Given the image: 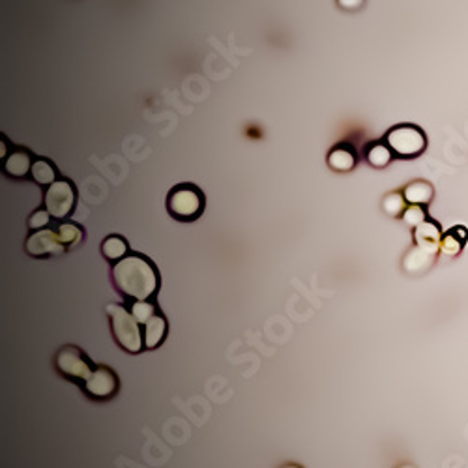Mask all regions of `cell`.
Instances as JSON below:
<instances>
[{
	"mask_svg": "<svg viewBox=\"0 0 468 468\" xmlns=\"http://www.w3.org/2000/svg\"><path fill=\"white\" fill-rule=\"evenodd\" d=\"M112 281L118 292L131 301L150 300L160 289V273L154 262L141 253H129L112 266Z\"/></svg>",
	"mask_w": 468,
	"mask_h": 468,
	"instance_id": "6da1fadb",
	"label": "cell"
},
{
	"mask_svg": "<svg viewBox=\"0 0 468 468\" xmlns=\"http://www.w3.org/2000/svg\"><path fill=\"white\" fill-rule=\"evenodd\" d=\"M107 317L111 323L112 337L122 351L129 352V354H139L145 349V332H143L139 320L134 317L131 309L120 306V304H109Z\"/></svg>",
	"mask_w": 468,
	"mask_h": 468,
	"instance_id": "7a4b0ae2",
	"label": "cell"
},
{
	"mask_svg": "<svg viewBox=\"0 0 468 468\" xmlns=\"http://www.w3.org/2000/svg\"><path fill=\"white\" fill-rule=\"evenodd\" d=\"M167 212L176 221H182V223L195 221L204 212V195H202V191L193 184L174 186L167 195Z\"/></svg>",
	"mask_w": 468,
	"mask_h": 468,
	"instance_id": "3957f363",
	"label": "cell"
},
{
	"mask_svg": "<svg viewBox=\"0 0 468 468\" xmlns=\"http://www.w3.org/2000/svg\"><path fill=\"white\" fill-rule=\"evenodd\" d=\"M131 313L134 317L139 320L145 332V349H157L162 345L165 337H167V318L163 317V313L157 309L156 304L150 300L145 301H134L131 304Z\"/></svg>",
	"mask_w": 468,
	"mask_h": 468,
	"instance_id": "277c9868",
	"label": "cell"
},
{
	"mask_svg": "<svg viewBox=\"0 0 468 468\" xmlns=\"http://www.w3.org/2000/svg\"><path fill=\"white\" fill-rule=\"evenodd\" d=\"M386 145L390 146V150L397 157L410 160V157H418L425 150L427 139H425V134L418 126L399 124L386 134Z\"/></svg>",
	"mask_w": 468,
	"mask_h": 468,
	"instance_id": "5b68a950",
	"label": "cell"
},
{
	"mask_svg": "<svg viewBox=\"0 0 468 468\" xmlns=\"http://www.w3.org/2000/svg\"><path fill=\"white\" fill-rule=\"evenodd\" d=\"M55 365L62 377H66L72 382H79L81 386L90 379V375L94 373L96 369L86 354L73 345L62 346L60 351L56 352Z\"/></svg>",
	"mask_w": 468,
	"mask_h": 468,
	"instance_id": "8992f818",
	"label": "cell"
},
{
	"mask_svg": "<svg viewBox=\"0 0 468 468\" xmlns=\"http://www.w3.org/2000/svg\"><path fill=\"white\" fill-rule=\"evenodd\" d=\"M75 202H77V190L72 180L58 178L55 184L47 186L44 204L53 219H58V221L66 219L73 212Z\"/></svg>",
	"mask_w": 468,
	"mask_h": 468,
	"instance_id": "52a82bcc",
	"label": "cell"
},
{
	"mask_svg": "<svg viewBox=\"0 0 468 468\" xmlns=\"http://www.w3.org/2000/svg\"><path fill=\"white\" fill-rule=\"evenodd\" d=\"M84 391L96 401H107L117 396L118 391V377L112 369L105 365H98L90 379L83 384Z\"/></svg>",
	"mask_w": 468,
	"mask_h": 468,
	"instance_id": "ba28073f",
	"label": "cell"
},
{
	"mask_svg": "<svg viewBox=\"0 0 468 468\" xmlns=\"http://www.w3.org/2000/svg\"><path fill=\"white\" fill-rule=\"evenodd\" d=\"M27 253L30 256L41 259V256H53L60 255L66 251V245L62 244L60 236L56 233V229H39L34 230L27 238Z\"/></svg>",
	"mask_w": 468,
	"mask_h": 468,
	"instance_id": "9c48e42d",
	"label": "cell"
},
{
	"mask_svg": "<svg viewBox=\"0 0 468 468\" xmlns=\"http://www.w3.org/2000/svg\"><path fill=\"white\" fill-rule=\"evenodd\" d=\"M436 259L435 251L424 249L420 245H414L412 249L408 251L407 256L403 259V268L408 273H424L425 270H429L433 266V262Z\"/></svg>",
	"mask_w": 468,
	"mask_h": 468,
	"instance_id": "30bf717a",
	"label": "cell"
},
{
	"mask_svg": "<svg viewBox=\"0 0 468 468\" xmlns=\"http://www.w3.org/2000/svg\"><path fill=\"white\" fill-rule=\"evenodd\" d=\"M414 240H416V245H420V247L438 253V251H441L442 240L441 227H438L435 221L425 219L424 223L418 225V227L414 229Z\"/></svg>",
	"mask_w": 468,
	"mask_h": 468,
	"instance_id": "8fae6325",
	"label": "cell"
},
{
	"mask_svg": "<svg viewBox=\"0 0 468 468\" xmlns=\"http://www.w3.org/2000/svg\"><path fill=\"white\" fill-rule=\"evenodd\" d=\"M32 156L27 150L11 152L10 156L4 160V173L11 178H22L32 171Z\"/></svg>",
	"mask_w": 468,
	"mask_h": 468,
	"instance_id": "7c38bea8",
	"label": "cell"
},
{
	"mask_svg": "<svg viewBox=\"0 0 468 468\" xmlns=\"http://www.w3.org/2000/svg\"><path fill=\"white\" fill-rule=\"evenodd\" d=\"M328 165L337 173H349L356 165V156L349 146H335L328 154Z\"/></svg>",
	"mask_w": 468,
	"mask_h": 468,
	"instance_id": "4fadbf2b",
	"label": "cell"
},
{
	"mask_svg": "<svg viewBox=\"0 0 468 468\" xmlns=\"http://www.w3.org/2000/svg\"><path fill=\"white\" fill-rule=\"evenodd\" d=\"M467 238H468V230L464 229V227H453V229H450L444 236H442L441 251L448 256L459 255L461 249H463Z\"/></svg>",
	"mask_w": 468,
	"mask_h": 468,
	"instance_id": "5bb4252c",
	"label": "cell"
},
{
	"mask_svg": "<svg viewBox=\"0 0 468 468\" xmlns=\"http://www.w3.org/2000/svg\"><path fill=\"white\" fill-rule=\"evenodd\" d=\"M403 195H405L408 204H420L422 207V204H427L433 199V186L422 182V180H416V182H410L405 188Z\"/></svg>",
	"mask_w": 468,
	"mask_h": 468,
	"instance_id": "9a60e30c",
	"label": "cell"
},
{
	"mask_svg": "<svg viewBox=\"0 0 468 468\" xmlns=\"http://www.w3.org/2000/svg\"><path fill=\"white\" fill-rule=\"evenodd\" d=\"M101 253H103V256H105L107 261L111 262L122 261L124 256L129 255L128 242H126L122 236H118V234H111V236H107V238L103 240V244H101Z\"/></svg>",
	"mask_w": 468,
	"mask_h": 468,
	"instance_id": "2e32d148",
	"label": "cell"
},
{
	"mask_svg": "<svg viewBox=\"0 0 468 468\" xmlns=\"http://www.w3.org/2000/svg\"><path fill=\"white\" fill-rule=\"evenodd\" d=\"M30 176L36 184L39 186H51L55 184L56 180V169L55 165L49 162V160H44V157H38L34 160L32 163V171H30Z\"/></svg>",
	"mask_w": 468,
	"mask_h": 468,
	"instance_id": "e0dca14e",
	"label": "cell"
},
{
	"mask_svg": "<svg viewBox=\"0 0 468 468\" xmlns=\"http://www.w3.org/2000/svg\"><path fill=\"white\" fill-rule=\"evenodd\" d=\"M391 156H394V152L390 150V146L382 145V143H375L365 152V157L373 167H386L391 162Z\"/></svg>",
	"mask_w": 468,
	"mask_h": 468,
	"instance_id": "ac0fdd59",
	"label": "cell"
},
{
	"mask_svg": "<svg viewBox=\"0 0 468 468\" xmlns=\"http://www.w3.org/2000/svg\"><path fill=\"white\" fill-rule=\"evenodd\" d=\"M56 233L60 236L62 244L66 245V249L77 245L81 240H83V230L79 229L75 223H60L56 227Z\"/></svg>",
	"mask_w": 468,
	"mask_h": 468,
	"instance_id": "d6986e66",
	"label": "cell"
},
{
	"mask_svg": "<svg viewBox=\"0 0 468 468\" xmlns=\"http://www.w3.org/2000/svg\"><path fill=\"white\" fill-rule=\"evenodd\" d=\"M405 202H407V199H405V195H401V193H390V195L384 197V201H382V208H384L386 214H390V216H401L407 208H405Z\"/></svg>",
	"mask_w": 468,
	"mask_h": 468,
	"instance_id": "ffe728a7",
	"label": "cell"
},
{
	"mask_svg": "<svg viewBox=\"0 0 468 468\" xmlns=\"http://www.w3.org/2000/svg\"><path fill=\"white\" fill-rule=\"evenodd\" d=\"M425 212L424 208L420 207V204H410V207L403 212V221L408 225V227H412L416 229L418 225H422L425 221Z\"/></svg>",
	"mask_w": 468,
	"mask_h": 468,
	"instance_id": "44dd1931",
	"label": "cell"
},
{
	"mask_svg": "<svg viewBox=\"0 0 468 468\" xmlns=\"http://www.w3.org/2000/svg\"><path fill=\"white\" fill-rule=\"evenodd\" d=\"M49 221H51V214L47 212V210H36V212L30 216V219H28V227L34 230L45 229V227L49 225Z\"/></svg>",
	"mask_w": 468,
	"mask_h": 468,
	"instance_id": "7402d4cb",
	"label": "cell"
},
{
	"mask_svg": "<svg viewBox=\"0 0 468 468\" xmlns=\"http://www.w3.org/2000/svg\"><path fill=\"white\" fill-rule=\"evenodd\" d=\"M337 2H339L341 8H345V10H358V8L363 4V0H337Z\"/></svg>",
	"mask_w": 468,
	"mask_h": 468,
	"instance_id": "603a6c76",
	"label": "cell"
},
{
	"mask_svg": "<svg viewBox=\"0 0 468 468\" xmlns=\"http://www.w3.org/2000/svg\"><path fill=\"white\" fill-rule=\"evenodd\" d=\"M283 468H300V467H296V464H287V467H283Z\"/></svg>",
	"mask_w": 468,
	"mask_h": 468,
	"instance_id": "cb8c5ba5",
	"label": "cell"
},
{
	"mask_svg": "<svg viewBox=\"0 0 468 468\" xmlns=\"http://www.w3.org/2000/svg\"><path fill=\"white\" fill-rule=\"evenodd\" d=\"M403 468H414V467H403Z\"/></svg>",
	"mask_w": 468,
	"mask_h": 468,
	"instance_id": "d4e9b609",
	"label": "cell"
}]
</instances>
